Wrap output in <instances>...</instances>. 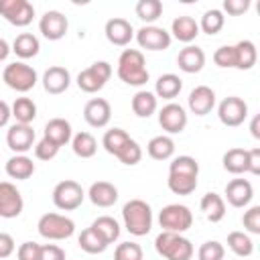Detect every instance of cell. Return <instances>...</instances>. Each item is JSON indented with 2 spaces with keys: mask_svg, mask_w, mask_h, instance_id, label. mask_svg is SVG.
<instances>
[{
  "mask_svg": "<svg viewBox=\"0 0 260 260\" xmlns=\"http://www.w3.org/2000/svg\"><path fill=\"white\" fill-rule=\"evenodd\" d=\"M43 138L51 140L53 144H57L59 148L65 146L71 138H73V132H71V124L65 120V118H51L47 124H45V134Z\"/></svg>",
  "mask_w": 260,
  "mask_h": 260,
  "instance_id": "23",
  "label": "cell"
},
{
  "mask_svg": "<svg viewBox=\"0 0 260 260\" xmlns=\"http://www.w3.org/2000/svg\"><path fill=\"white\" fill-rule=\"evenodd\" d=\"M104 32H106V39H108L112 45H116V47H126V45L134 39V28H132V24H130L126 18H120V16L110 18V20L106 22Z\"/></svg>",
  "mask_w": 260,
  "mask_h": 260,
  "instance_id": "17",
  "label": "cell"
},
{
  "mask_svg": "<svg viewBox=\"0 0 260 260\" xmlns=\"http://www.w3.org/2000/svg\"><path fill=\"white\" fill-rule=\"evenodd\" d=\"M177 65L185 73H199L205 65V53L197 45H187L177 55Z\"/></svg>",
  "mask_w": 260,
  "mask_h": 260,
  "instance_id": "21",
  "label": "cell"
},
{
  "mask_svg": "<svg viewBox=\"0 0 260 260\" xmlns=\"http://www.w3.org/2000/svg\"><path fill=\"white\" fill-rule=\"evenodd\" d=\"M2 79H4V83H6L10 89H14V91H18V93L30 91V89L37 85V81H39L37 71H35L30 65H26L24 61L8 63V65L4 67V71H2Z\"/></svg>",
  "mask_w": 260,
  "mask_h": 260,
  "instance_id": "4",
  "label": "cell"
},
{
  "mask_svg": "<svg viewBox=\"0 0 260 260\" xmlns=\"http://www.w3.org/2000/svg\"><path fill=\"white\" fill-rule=\"evenodd\" d=\"M146 152L150 158L154 160H169L175 154V140L169 134H160L150 138V142L146 144Z\"/></svg>",
  "mask_w": 260,
  "mask_h": 260,
  "instance_id": "28",
  "label": "cell"
},
{
  "mask_svg": "<svg viewBox=\"0 0 260 260\" xmlns=\"http://www.w3.org/2000/svg\"><path fill=\"white\" fill-rule=\"evenodd\" d=\"M154 248L167 260H191L195 252L191 240L175 232H160L154 240Z\"/></svg>",
  "mask_w": 260,
  "mask_h": 260,
  "instance_id": "3",
  "label": "cell"
},
{
  "mask_svg": "<svg viewBox=\"0 0 260 260\" xmlns=\"http://www.w3.org/2000/svg\"><path fill=\"white\" fill-rule=\"evenodd\" d=\"M250 8V0H223V10L232 16H240Z\"/></svg>",
  "mask_w": 260,
  "mask_h": 260,
  "instance_id": "51",
  "label": "cell"
},
{
  "mask_svg": "<svg viewBox=\"0 0 260 260\" xmlns=\"http://www.w3.org/2000/svg\"><path fill=\"white\" fill-rule=\"evenodd\" d=\"M14 248H16L14 238L10 234H6V232H0V260L8 258L14 252Z\"/></svg>",
  "mask_w": 260,
  "mask_h": 260,
  "instance_id": "53",
  "label": "cell"
},
{
  "mask_svg": "<svg viewBox=\"0 0 260 260\" xmlns=\"http://www.w3.org/2000/svg\"><path fill=\"white\" fill-rule=\"evenodd\" d=\"M258 61V51L252 41H240L234 45V67L240 71H248L256 65Z\"/></svg>",
  "mask_w": 260,
  "mask_h": 260,
  "instance_id": "24",
  "label": "cell"
},
{
  "mask_svg": "<svg viewBox=\"0 0 260 260\" xmlns=\"http://www.w3.org/2000/svg\"><path fill=\"white\" fill-rule=\"evenodd\" d=\"M171 32L156 24H144L136 30V43L146 51H165L171 47Z\"/></svg>",
  "mask_w": 260,
  "mask_h": 260,
  "instance_id": "11",
  "label": "cell"
},
{
  "mask_svg": "<svg viewBox=\"0 0 260 260\" xmlns=\"http://www.w3.org/2000/svg\"><path fill=\"white\" fill-rule=\"evenodd\" d=\"M217 118L223 126L236 128L248 118V104L238 95H228L217 106Z\"/></svg>",
  "mask_w": 260,
  "mask_h": 260,
  "instance_id": "9",
  "label": "cell"
},
{
  "mask_svg": "<svg viewBox=\"0 0 260 260\" xmlns=\"http://www.w3.org/2000/svg\"><path fill=\"white\" fill-rule=\"evenodd\" d=\"M221 162H223V169H225L228 173H232V175H242V173H246L248 150H244V148H230V150L223 154Z\"/></svg>",
  "mask_w": 260,
  "mask_h": 260,
  "instance_id": "35",
  "label": "cell"
},
{
  "mask_svg": "<svg viewBox=\"0 0 260 260\" xmlns=\"http://www.w3.org/2000/svg\"><path fill=\"white\" fill-rule=\"evenodd\" d=\"M118 77L126 83V85H134L140 87L148 81L150 73L146 69V61L142 51L138 49H124L118 57Z\"/></svg>",
  "mask_w": 260,
  "mask_h": 260,
  "instance_id": "1",
  "label": "cell"
},
{
  "mask_svg": "<svg viewBox=\"0 0 260 260\" xmlns=\"http://www.w3.org/2000/svg\"><path fill=\"white\" fill-rule=\"evenodd\" d=\"M110 118H112V108L110 102L104 98H91L83 108V120L93 128L108 126Z\"/></svg>",
  "mask_w": 260,
  "mask_h": 260,
  "instance_id": "16",
  "label": "cell"
},
{
  "mask_svg": "<svg viewBox=\"0 0 260 260\" xmlns=\"http://www.w3.org/2000/svg\"><path fill=\"white\" fill-rule=\"evenodd\" d=\"M77 244H79V248L83 250V252H87V254H102L110 244L89 225V228H85L81 234H79V240H77Z\"/></svg>",
  "mask_w": 260,
  "mask_h": 260,
  "instance_id": "32",
  "label": "cell"
},
{
  "mask_svg": "<svg viewBox=\"0 0 260 260\" xmlns=\"http://www.w3.org/2000/svg\"><path fill=\"white\" fill-rule=\"evenodd\" d=\"M199 207H201V211L205 213V217H207L211 223L221 221L223 215H225V201H223L221 195H217V193H213V191H209V193H205V195L201 197Z\"/></svg>",
  "mask_w": 260,
  "mask_h": 260,
  "instance_id": "27",
  "label": "cell"
},
{
  "mask_svg": "<svg viewBox=\"0 0 260 260\" xmlns=\"http://www.w3.org/2000/svg\"><path fill=\"white\" fill-rule=\"evenodd\" d=\"M6 175L10 179H16V181H26L28 177H32L35 173V162L30 156L26 154H14L6 160V167H4Z\"/></svg>",
  "mask_w": 260,
  "mask_h": 260,
  "instance_id": "25",
  "label": "cell"
},
{
  "mask_svg": "<svg viewBox=\"0 0 260 260\" xmlns=\"http://www.w3.org/2000/svg\"><path fill=\"white\" fill-rule=\"evenodd\" d=\"M83 199H85V191L73 179L61 181L53 189V203L61 211H73V209H77L83 203Z\"/></svg>",
  "mask_w": 260,
  "mask_h": 260,
  "instance_id": "7",
  "label": "cell"
},
{
  "mask_svg": "<svg viewBox=\"0 0 260 260\" xmlns=\"http://www.w3.org/2000/svg\"><path fill=\"white\" fill-rule=\"evenodd\" d=\"M169 189L175 195H191L197 189V177H187V175H171L167 179Z\"/></svg>",
  "mask_w": 260,
  "mask_h": 260,
  "instance_id": "42",
  "label": "cell"
},
{
  "mask_svg": "<svg viewBox=\"0 0 260 260\" xmlns=\"http://www.w3.org/2000/svg\"><path fill=\"white\" fill-rule=\"evenodd\" d=\"M10 51H12V47L8 45V41L0 37V61H6L8 55H10Z\"/></svg>",
  "mask_w": 260,
  "mask_h": 260,
  "instance_id": "55",
  "label": "cell"
},
{
  "mask_svg": "<svg viewBox=\"0 0 260 260\" xmlns=\"http://www.w3.org/2000/svg\"><path fill=\"white\" fill-rule=\"evenodd\" d=\"M254 197V187L248 179H232L225 185V199L232 207H246Z\"/></svg>",
  "mask_w": 260,
  "mask_h": 260,
  "instance_id": "19",
  "label": "cell"
},
{
  "mask_svg": "<svg viewBox=\"0 0 260 260\" xmlns=\"http://www.w3.org/2000/svg\"><path fill=\"white\" fill-rule=\"evenodd\" d=\"M171 35L181 43H191L199 35V24L193 16H177L171 22Z\"/></svg>",
  "mask_w": 260,
  "mask_h": 260,
  "instance_id": "26",
  "label": "cell"
},
{
  "mask_svg": "<svg viewBox=\"0 0 260 260\" xmlns=\"http://www.w3.org/2000/svg\"><path fill=\"white\" fill-rule=\"evenodd\" d=\"M41 260H65V250L57 244H43L41 246Z\"/></svg>",
  "mask_w": 260,
  "mask_h": 260,
  "instance_id": "50",
  "label": "cell"
},
{
  "mask_svg": "<svg viewBox=\"0 0 260 260\" xmlns=\"http://www.w3.org/2000/svg\"><path fill=\"white\" fill-rule=\"evenodd\" d=\"M158 223L162 228V232H175V234H183L193 225V213L187 205H179V203H171L167 207L160 209L158 213Z\"/></svg>",
  "mask_w": 260,
  "mask_h": 260,
  "instance_id": "6",
  "label": "cell"
},
{
  "mask_svg": "<svg viewBox=\"0 0 260 260\" xmlns=\"http://www.w3.org/2000/svg\"><path fill=\"white\" fill-rule=\"evenodd\" d=\"M87 197L95 207H112L118 201V189L108 181H95L91 183Z\"/></svg>",
  "mask_w": 260,
  "mask_h": 260,
  "instance_id": "22",
  "label": "cell"
},
{
  "mask_svg": "<svg viewBox=\"0 0 260 260\" xmlns=\"http://www.w3.org/2000/svg\"><path fill=\"white\" fill-rule=\"evenodd\" d=\"M144 252L136 242H122L114 250V260H142Z\"/></svg>",
  "mask_w": 260,
  "mask_h": 260,
  "instance_id": "45",
  "label": "cell"
},
{
  "mask_svg": "<svg viewBox=\"0 0 260 260\" xmlns=\"http://www.w3.org/2000/svg\"><path fill=\"white\" fill-rule=\"evenodd\" d=\"M71 85V75L65 67L61 65H53L43 73V87L47 93L59 95L63 91H67V87Z\"/></svg>",
  "mask_w": 260,
  "mask_h": 260,
  "instance_id": "20",
  "label": "cell"
},
{
  "mask_svg": "<svg viewBox=\"0 0 260 260\" xmlns=\"http://www.w3.org/2000/svg\"><path fill=\"white\" fill-rule=\"evenodd\" d=\"M169 173L171 175H187V177H197L199 175V162L189 156V154H181L175 156L169 165Z\"/></svg>",
  "mask_w": 260,
  "mask_h": 260,
  "instance_id": "41",
  "label": "cell"
},
{
  "mask_svg": "<svg viewBox=\"0 0 260 260\" xmlns=\"http://www.w3.org/2000/svg\"><path fill=\"white\" fill-rule=\"evenodd\" d=\"M136 16L146 22V24H152L154 20L160 18L162 14V2L160 0H138L136 2Z\"/></svg>",
  "mask_w": 260,
  "mask_h": 260,
  "instance_id": "39",
  "label": "cell"
},
{
  "mask_svg": "<svg viewBox=\"0 0 260 260\" xmlns=\"http://www.w3.org/2000/svg\"><path fill=\"white\" fill-rule=\"evenodd\" d=\"M122 219L132 236H146L152 228V209L142 199H130L122 207Z\"/></svg>",
  "mask_w": 260,
  "mask_h": 260,
  "instance_id": "2",
  "label": "cell"
},
{
  "mask_svg": "<svg viewBox=\"0 0 260 260\" xmlns=\"http://www.w3.org/2000/svg\"><path fill=\"white\" fill-rule=\"evenodd\" d=\"M57 152H59V146L53 144V142L47 140V138H41V140L35 144V156H37L39 160H51V158L57 156Z\"/></svg>",
  "mask_w": 260,
  "mask_h": 260,
  "instance_id": "46",
  "label": "cell"
},
{
  "mask_svg": "<svg viewBox=\"0 0 260 260\" xmlns=\"http://www.w3.org/2000/svg\"><path fill=\"white\" fill-rule=\"evenodd\" d=\"M69 20L59 10H47L39 20V30L47 41H61L67 35Z\"/></svg>",
  "mask_w": 260,
  "mask_h": 260,
  "instance_id": "13",
  "label": "cell"
},
{
  "mask_svg": "<svg viewBox=\"0 0 260 260\" xmlns=\"http://www.w3.org/2000/svg\"><path fill=\"white\" fill-rule=\"evenodd\" d=\"M71 148L79 158H91L98 150V140L89 132H77L71 138Z\"/></svg>",
  "mask_w": 260,
  "mask_h": 260,
  "instance_id": "34",
  "label": "cell"
},
{
  "mask_svg": "<svg viewBox=\"0 0 260 260\" xmlns=\"http://www.w3.org/2000/svg\"><path fill=\"white\" fill-rule=\"evenodd\" d=\"M0 16L14 26H26L35 18V6L28 0H0Z\"/></svg>",
  "mask_w": 260,
  "mask_h": 260,
  "instance_id": "10",
  "label": "cell"
},
{
  "mask_svg": "<svg viewBox=\"0 0 260 260\" xmlns=\"http://www.w3.org/2000/svg\"><path fill=\"white\" fill-rule=\"evenodd\" d=\"M18 260H41V244L37 242H24L16 250Z\"/></svg>",
  "mask_w": 260,
  "mask_h": 260,
  "instance_id": "49",
  "label": "cell"
},
{
  "mask_svg": "<svg viewBox=\"0 0 260 260\" xmlns=\"http://www.w3.org/2000/svg\"><path fill=\"white\" fill-rule=\"evenodd\" d=\"M197 24H199V30H203L205 35L211 37V35H217L223 28L225 16H223V12L219 8H211V10H205L203 12V16H201V20Z\"/></svg>",
  "mask_w": 260,
  "mask_h": 260,
  "instance_id": "38",
  "label": "cell"
},
{
  "mask_svg": "<svg viewBox=\"0 0 260 260\" xmlns=\"http://www.w3.org/2000/svg\"><path fill=\"white\" fill-rule=\"evenodd\" d=\"M246 173L260 175V148L254 146L248 150V162H246Z\"/></svg>",
  "mask_w": 260,
  "mask_h": 260,
  "instance_id": "52",
  "label": "cell"
},
{
  "mask_svg": "<svg viewBox=\"0 0 260 260\" xmlns=\"http://www.w3.org/2000/svg\"><path fill=\"white\" fill-rule=\"evenodd\" d=\"M110 77H112V65L108 61H95L87 69L79 71L77 87L81 91H85V93H95L108 83Z\"/></svg>",
  "mask_w": 260,
  "mask_h": 260,
  "instance_id": "8",
  "label": "cell"
},
{
  "mask_svg": "<svg viewBox=\"0 0 260 260\" xmlns=\"http://www.w3.org/2000/svg\"><path fill=\"white\" fill-rule=\"evenodd\" d=\"M242 223L246 232L250 234H260V205H252L248 211H244Z\"/></svg>",
  "mask_w": 260,
  "mask_h": 260,
  "instance_id": "47",
  "label": "cell"
},
{
  "mask_svg": "<svg viewBox=\"0 0 260 260\" xmlns=\"http://www.w3.org/2000/svg\"><path fill=\"white\" fill-rule=\"evenodd\" d=\"M37 228H39V234L45 240H67L75 232V221L67 215L51 211V213L41 215Z\"/></svg>",
  "mask_w": 260,
  "mask_h": 260,
  "instance_id": "5",
  "label": "cell"
},
{
  "mask_svg": "<svg viewBox=\"0 0 260 260\" xmlns=\"http://www.w3.org/2000/svg\"><path fill=\"white\" fill-rule=\"evenodd\" d=\"M41 51V43L32 32H20L16 35L14 43H12V53L20 59H30L37 57Z\"/></svg>",
  "mask_w": 260,
  "mask_h": 260,
  "instance_id": "29",
  "label": "cell"
},
{
  "mask_svg": "<svg viewBox=\"0 0 260 260\" xmlns=\"http://www.w3.org/2000/svg\"><path fill=\"white\" fill-rule=\"evenodd\" d=\"M10 112L18 124H30L37 118V104L30 98H16L10 106Z\"/></svg>",
  "mask_w": 260,
  "mask_h": 260,
  "instance_id": "33",
  "label": "cell"
},
{
  "mask_svg": "<svg viewBox=\"0 0 260 260\" xmlns=\"http://www.w3.org/2000/svg\"><path fill=\"white\" fill-rule=\"evenodd\" d=\"M22 207L24 201L16 185H12L10 181H0V217L4 219L18 217L22 213Z\"/></svg>",
  "mask_w": 260,
  "mask_h": 260,
  "instance_id": "12",
  "label": "cell"
},
{
  "mask_svg": "<svg viewBox=\"0 0 260 260\" xmlns=\"http://www.w3.org/2000/svg\"><path fill=\"white\" fill-rule=\"evenodd\" d=\"M91 228H93L108 244H114V242L120 238V223H118L114 217H110V215H100L98 219H93Z\"/></svg>",
  "mask_w": 260,
  "mask_h": 260,
  "instance_id": "37",
  "label": "cell"
},
{
  "mask_svg": "<svg viewBox=\"0 0 260 260\" xmlns=\"http://www.w3.org/2000/svg\"><path fill=\"white\" fill-rule=\"evenodd\" d=\"M128 140H130V134L126 130H122V128H110V130H106V134L102 138V146L106 148V152H110V154L116 156L120 152V148Z\"/></svg>",
  "mask_w": 260,
  "mask_h": 260,
  "instance_id": "40",
  "label": "cell"
},
{
  "mask_svg": "<svg viewBox=\"0 0 260 260\" xmlns=\"http://www.w3.org/2000/svg\"><path fill=\"white\" fill-rule=\"evenodd\" d=\"M10 118H12L10 106H8V104H6L4 100H0V128H2V126H6Z\"/></svg>",
  "mask_w": 260,
  "mask_h": 260,
  "instance_id": "54",
  "label": "cell"
},
{
  "mask_svg": "<svg viewBox=\"0 0 260 260\" xmlns=\"http://www.w3.org/2000/svg\"><path fill=\"white\" fill-rule=\"evenodd\" d=\"M181 89H183V81H181V77L175 75V73H165V75H160V77L156 79V83H154V95H156V98H162V100H173V98H177V95L181 93Z\"/></svg>",
  "mask_w": 260,
  "mask_h": 260,
  "instance_id": "30",
  "label": "cell"
},
{
  "mask_svg": "<svg viewBox=\"0 0 260 260\" xmlns=\"http://www.w3.org/2000/svg\"><path fill=\"white\" fill-rule=\"evenodd\" d=\"M187 104H189L191 114L207 116L215 106V91L211 87H207V85H197L195 89H191Z\"/></svg>",
  "mask_w": 260,
  "mask_h": 260,
  "instance_id": "18",
  "label": "cell"
},
{
  "mask_svg": "<svg viewBox=\"0 0 260 260\" xmlns=\"http://www.w3.org/2000/svg\"><path fill=\"white\" fill-rule=\"evenodd\" d=\"M250 132H252V136L258 140L260 138V116H254L252 118V122H250Z\"/></svg>",
  "mask_w": 260,
  "mask_h": 260,
  "instance_id": "56",
  "label": "cell"
},
{
  "mask_svg": "<svg viewBox=\"0 0 260 260\" xmlns=\"http://www.w3.org/2000/svg\"><path fill=\"white\" fill-rule=\"evenodd\" d=\"M158 124L167 134H179L187 126V112L181 104H167L158 112Z\"/></svg>",
  "mask_w": 260,
  "mask_h": 260,
  "instance_id": "14",
  "label": "cell"
},
{
  "mask_svg": "<svg viewBox=\"0 0 260 260\" xmlns=\"http://www.w3.org/2000/svg\"><path fill=\"white\" fill-rule=\"evenodd\" d=\"M156 95L148 89H140L134 93L132 98V112L138 116V118H150L154 112H156Z\"/></svg>",
  "mask_w": 260,
  "mask_h": 260,
  "instance_id": "31",
  "label": "cell"
},
{
  "mask_svg": "<svg viewBox=\"0 0 260 260\" xmlns=\"http://www.w3.org/2000/svg\"><path fill=\"white\" fill-rule=\"evenodd\" d=\"M116 158H118L120 162L128 165V167L138 165V162H140V158H142V148H140V144H138L134 138H130V140L120 148V152L116 154Z\"/></svg>",
  "mask_w": 260,
  "mask_h": 260,
  "instance_id": "43",
  "label": "cell"
},
{
  "mask_svg": "<svg viewBox=\"0 0 260 260\" xmlns=\"http://www.w3.org/2000/svg\"><path fill=\"white\" fill-rule=\"evenodd\" d=\"M223 256H225V248L217 240H207L197 250L199 260H223Z\"/></svg>",
  "mask_w": 260,
  "mask_h": 260,
  "instance_id": "44",
  "label": "cell"
},
{
  "mask_svg": "<svg viewBox=\"0 0 260 260\" xmlns=\"http://www.w3.org/2000/svg\"><path fill=\"white\" fill-rule=\"evenodd\" d=\"M213 63H215L217 67H223V69L234 67V45H223V47L215 49V53H213Z\"/></svg>",
  "mask_w": 260,
  "mask_h": 260,
  "instance_id": "48",
  "label": "cell"
},
{
  "mask_svg": "<svg viewBox=\"0 0 260 260\" xmlns=\"http://www.w3.org/2000/svg\"><path fill=\"white\" fill-rule=\"evenodd\" d=\"M6 144L14 154H24L35 146V130L30 124H12L6 132Z\"/></svg>",
  "mask_w": 260,
  "mask_h": 260,
  "instance_id": "15",
  "label": "cell"
},
{
  "mask_svg": "<svg viewBox=\"0 0 260 260\" xmlns=\"http://www.w3.org/2000/svg\"><path fill=\"white\" fill-rule=\"evenodd\" d=\"M228 248H230L236 256L248 258V256H252V252H254V242H252V238H250L248 234H244V232H230V234H228Z\"/></svg>",
  "mask_w": 260,
  "mask_h": 260,
  "instance_id": "36",
  "label": "cell"
}]
</instances>
